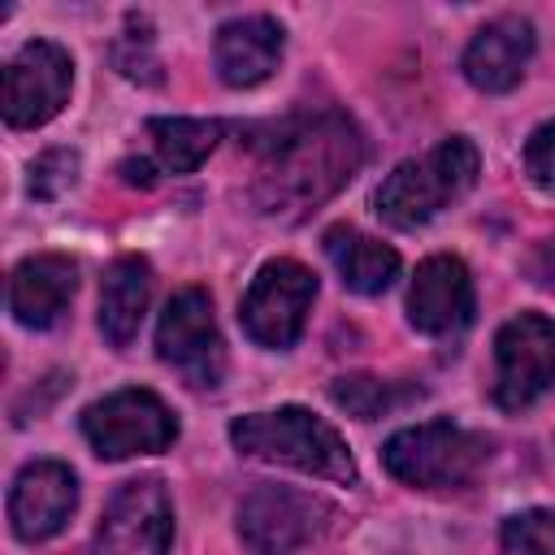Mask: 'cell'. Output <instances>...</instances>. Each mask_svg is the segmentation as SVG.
<instances>
[{
    "label": "cell",
    "mask_w": 555,
    "mask_h": 555,
    "mask_svg": "<svg viewBox=\"0 0 555 555\" xmlns=\"http://www.w3.org/2000/svg\"><path fill=\"white\" fill-rule=\"evenodd\" d=\"M360 165H364L360 130L347 117L325 113L317 121H304V126L286 130L269 147L251 195H256L264 217L299 221L317 204H325L338 186H347Z\"/></svg>",
    "instance_id": "cell-1"
},
{
    "label": "cell",
    "mask_w": 555,
    "mask_h": 555,
    "mask_svg": "<svg viewBox=\"0 0 555 555\" xmlns=\"http://www.w3.org/2000/svg\"><path fill=\"white\" fill-rule=\"evenodd\" d=\"M481 156L468 139H442L438 147H429L416 160L395 165V173L377 186L373 208L386 225L395 230H416L425 221H434L442 208H451L455 199H464L477 182Z\"/></svg>",
    "instance_id": "cell-2"
},
{
    "label": "cell",
    "mask_w": 555,
    "mask_h": 555,
    "mask_svg": "<svg viewBox=\"0 0 555 555\" xmlns=\"http://www.w3.org/2000/svg\"><path fill=\"white\" fill-rule=\"evenodd\" d=\"M230 442L243 455L256 460H273L312 477H330V481H347L356 486V460L343 442V434L312 416L308 408H278V412H251L238 416L230 425Z\"/></svg>",
    "instance_id": "cell-3"
},
{
    "label": "cell",
    "mask_w": 555,
    "mask_h": 555,
    "mask_svg": "<svg viewBox=\"0 0 555 555\" xmlns=\"http://www.w3.org/2000/svg\"><path fill=\"white\" fill-rule=\"evenodd\" d=\"M486 460H490V442L464 425H451V421L408 425V429L390 434L382 447L386 473L403 486H416V490L468 486Z\"/></svg>",
    "instance_id": "cell-4"
},
{
    "label": "cell",
    "mask_w": 555,
    "mask_h": 555,
    "mask_svg": "<svg viewBox=\"0 0 555 555\" xmlns=\"http://www.w3.org/2000/svg\"><path fill=\"white\" fill-rule=\"evenodd\" d=\"M156 356L173 373H182V382L195 386V390L221 386V377H225V343H221L208 291L186 286L165 304L160 325H156Z\"/></svg>",
    "instance_id": "cell-5"
},
{
    "label": "cell",
    "mask_w": 555,
    "mask_h": 555,
    "mask_svg": "<svg viewBox=\"0 0 555 555\" xmlns=\"http://www.w3.org/2000/svg\"><path fill=\"white\" fill-rule=\"evenodd\" d=\"M312 299H317L312 269H304L291 256L260 264V273L251 278V286L243 295V308H238L247 338L269 351L295 347V338L304 334V321L312 312Z\"/></svg>",
    "instance_id": "cell-6"
},
{
    "label": "cell",
    "mask_w": 555,
    "mask_h": 555,
    "mask_svg": "<svg viewBox=\"0 0 555 555\" xmlns=\"http://www.w3.org/2000/svg\"><path fill=\"white\" fill-rule=\"evenodd\" d=\"M82 434L100 460H130V455L165 451L178 438V421L152 390L130 386L95 399L82 412Z\"/></svg>",
    "instance_id": "cell-7"
},
{
    "label": "cell",
    "mask_w": 555,
    "mask_h": 555,
    "mask_svg": "<svg viewBox=\"0 0 555 555\" xmlns=\"http://www.w3.org/2000/svg\"><path fill=\"white\" fill-rule=\"evenodd\" d=\"M555 386V325L542 312H520L494 334V403L529 408Z\"/></svg>",
    "instance_id": "cell-8"
},
{
    "label": "cell",
    "mask_w": 555,
    "mask_h": 555,
    "mask_svg": "<svg viewBox=\"0 0 555 555\" xmlns=\"http://www.w3.org/2000/svg\"><path fill=\"white\" fill-rule=\"evenodd\" d=\"M334 507L291 490V486H256L238 503V538L251 555H291L304 542H312L330 525Z\"/></svg>",
    "instance_id": "cell-9"
},
{
    "label": "cell",
    "mask_w": 555,
    "mask_h": 555,
    "mask_svg": "<svg viewBox=\"0 0 555 555\" xmlns=\"http://www.w3.org/2000/svg\"><path fill=\"white\" fill-rule=\"evenodd\" d=\"M173 538V503L160 477L126 481L91 538V555H165Z\"/></svg>",
    "instance_id": "cell-10"
},
{
    "label": "cell",
    "mask_w": 555,
    "mask_h": 555,
    "mask_svg": "<svg viewBox=\"0 0 555 555\" xmlns=\"http://www.w3.org/2000/svg\"><path fill=\"white\" fill-rule=\"evenodd\" d=\"M74 87V61L61 43L30 39L17 48V56L4 65V121L13 130H35L52 121Z\"/></svg>",
    "instance_id": "cell-11"
},
{
    "label": "cell",
    "mask_w": 555,
    "mask_h": 555,
    "mask_svg": "<svg viewBox=\"0 0 555 555\" xmlns=\"http://www.w3.org/2000/svg\"><path fill=\"white\" fill-rule=\"evenodd\" d=\"M78 507V477L61 460H35L13 477L9 520L22 542H48Z\"/></svg>",
    "instance_id": "cell-12"
},
{
    "label": "cell",
    "mask_w": 555,
    "mask_h": 555,
    "mask_svg": "<svg viewBox=\"0 0 555 555\" xmlns=\"http://www.w3.org/2000/svg\"><path fill=\"white\" fill-rule=\"evenodd\" d=\"M408 321L429 338H455L473 321V278L460 256H429L416 264L408 291Z\"/></svg>",
    "instance_id": "cell-13"
},
{
    "label": "cell",
    "mask_w": 555,
    "mask_h": 555,
    "mask_svg": "<svg viewBox=\"0 0 555 555\" xmlns=\"http://www.w3.org/2000/svg\"><path fill=\"white\" fill-rule=\"evenodd\" d=\"M78 291V264L61 251L26 256L9 278V312L26 330H48L61 321Z\"/></svg>",
    "instance_id": "cell-14"
},
{
    "label": "cell",
    "mask_w": 555,
    "mask_h": 555,
    "mask_svg": "<svg viewBox=\"0 0 555 555\" xmlns=\"http://www.w3.org/2000/svg\"><path fill=\"white\" fill-rule=\"evenodd\" d=\"M533 56V26L516 13L486 22L464 48V78L477 91H512Z\"/></svg>",
    "instance_id": "cell-15"
},
{
    "label": "cell",
    "mask_w": 555,
    "mask_h": 555,
    "mask_svg": "<svg viewBox=\"0 0 555 555\" xmlns=\"http://www.w3.org/2000/svg\"><path fill=\"white\" fill-rule=\"evenodd\" d=\"M282 26L273 17H234L217 30L212 56L225 87H260L282 61Z\"/></svg>",
    "instance_id": "cell-16"
},
{
    "label": "cell",
    "mask_w": 555,
    "mask_h": 555,
    "mask_svg": "<svg viewBox=\"0 0 555 555\" xmlns=\"http://www.w3.org/2000/svg\"><path fill=\"white\" fill-rule=\"evenodd\" d=\"M321 247L338 269L343 286L356 295H382L399 278V251L356 225H330L321 234Z\"/></svg>",
    "instance_id": "cell-17"
},
{
    "label": "cell",
    "mask_w": 555,
    "mask_h": 555,
    "mask_svg": "<svg viewBox=\"0 0 555 555\" xmlns=\"http://www.w3.org/2000/svg\"><path fill=\"white\" fill-rule=\"evenodd\" d=\"M152 299V269L143 256H117L100 282V334L113 347H130Z\"/></svg>",
    "instance_id": "cell-18"
},
{
    "label": "cell",
    "mask_w": 555,
    "mask_h": 555,
    "mask_svg": "<svg viewBox=\"0 0 555 555\" xmlns=\"http://www.w3.org/2000/svg\"><path fill=\"white\" fill-rule=\"evenodd\" d=\"M147 139H152V152L160 160V169L169 173H195L217 139H221V126L217 121H199V117H152L147 121Z\"/></svg>",
    "instance_id": "cell-19"
},
{
    "label": "cell",
    "mask_w": 555,
    "mask_h": 555,
    "mask_svg": "<svg viewBox=\"0 0 555 555\" xmlns=\"http://www.w3.org/2000/svg\"><path fill=\"white\" fill-rule=\"evenodd\" d=\"M330 399H334L343 412L360 416V421H377V416H386L390 408H399L408 395H403L395 382H382V377H369V373H351V377H334V382H330Z\"/></svg>",
    "instance_id": "cell-20"
},
{
    "label": "cell",
    "mask_w": 555,
    "mask_h": 555,
    "mask_svg": "<svg viewBox=\"0 0 555 555\" xmlns=\"http://www.w3.org/2000/svg\"><path fill=\"white\" fill-rule=\"evenodd\" d=\"M499 555H555V512L533 507L503 520Z\"/></svg>",
    "instance_id": "cell-21"
},
{
    "label": "cell",
    "mask_w": 555,
    "mask_h": 555,
    "mask_svg": "<svg viewBox=\"0 0 555 555\" xmlns=\"http://www.w3.org/2000/svg\"><path fill=\"white\" fill-rule=\"evenodd\" d=\"M78 182V152H69V147H52V152H43L35 165H30V195L35 199H56V195H65L69 186Z\"/></svg>",
    "instance_id": "cell-22"
},
{
    "label": "cell",
    "mask_w": 555,
    "mask_h": 555,
    "mask_svg": "<svg viewBox=\"0 0 555 555\" xmlns=\"http://www.w3.org/2000/svg\"><path fill=\"white\" fill-rule=\"evenodd\" d=\"M525 173L538 191L555 195V121H542L525 143Z\"/></svg>",
    "instance_id": "cell-23"
},
{
    "label": "cell",
    "mask_w": 555,
    "mask_h": 555,
    "mask_svg": "<svg viewBox=\"0 0 555 555\" xmlns=\"http://www.w3.org/2000/svg\"><path fill=\"white\" fill-rule=\"evenodd\" d=\"M529 273H533V282L555 286V238L538 243V251H533V260H529Z\"/></svg>",
    "instance_id": "cell-24"
},
{
    "label": "cell",
    "mask_w": 555,
    "mask_h": 555,
    "mask_svg": "<svg viewBox=\"0 0 555 555\" xmlns=\"http://www.w3.org/2000/svg\"><path fill=\"white\" fill-rule=\"evenodd\" d=\"M121 178L126 182H139V186H152V165H134V160H121Z\"/></svg>",
    "instance_id": "cell-25"
}]
</instances>
